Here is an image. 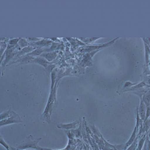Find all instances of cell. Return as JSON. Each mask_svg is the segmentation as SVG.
Segmentation results:
<instances>
[{
    "label": "cell",
    "instance_id": "cell-11",
    "mask_svg": "<svg viewBox=\"0 0 150 150\" xmlns=\"http://www.w3.org/2000/svg\"><path fill=\"white\" fill-rule=\"evenodd\" d=\"M57 76H58V72H57V68H54L53 71L51 72L50 77H51V86H50V90L54 88L55 85L57 81Z\"/></svg>",
    "mask_w": 150,
    "mask_h": 150
},
{
    "label": "cell",
    "instance_id": "cell-4",
    "mask_svg": "<svg viewBox=\"0 0 150 150\" xmlns=\"http://www.w3.org/2000/svg\"><path fill=\"white\" fill-rule=\"evenodd\" d=\"M30 46L36 48H42L43 47L50 46L53 44V41L50 38H41V40L38 41H33V42H29Z\"/></svg>",
    "mask_w": 150,
    "mask_h": 150
},
{
    "label": "cell",
    "instance_id": "cell-10",
    "mask_svg": "<svg viewBox=\"0 0 150 150\" xmlns=\"http://www.w3.org/2000/svg\"><path fill=\"white\" fill-rule=\"evenodd\" d=\"M59 51L58 50H56V51L54 52H51V53H44L41 55V57L43 58H45V59L47 60L48 62H52L55 59L57 55H58Z\"/></svg>",
    "mask_w": 150,
    "mask_h": 150
},
{
    "label": "cell",
    "instance_id": "cell-2",
    "mask_svg": "<svg viewBox=\"0 0 150 150\" xmlns=\"http://www.w3.org/2000/svg\"><path fill=\"white\" fill-rule=\"evenodd\" d=\"M119 39V38H116L114 39H112V41H109V42H107L105 44H103V45H86V46L80 48V53H89V52L95 51V50H100L101 49H104V48L108 47L111 46L112 44H114L115 41L116 40Z\"/></svg>",
    "mask_w": 150,
    "mask_h": 150
},
{
    "label": "cell",
    "instance_id": "cell-21",
    "mask_svg": "<svg viewBox=\"0 0 150 150\" xmlns=\"http://www.w3.org/2000/svg\"><path fill=\"white\" fill-rule=\"evenodd\" d=\"M89 128L92 129V132H93V134L96 135V136L99 137L100 138H101L102 137V135L101 134V133L99 132L98 130L97 129V128H96L94 125H89Z\"/></svg>",
    "mask_w": 150,
    "mask_h": 150
},
{
    "label": "cell",
    "instance_id": "cell-25",
    "mask_svg": "<svg viewBox=\"0 0 150 150\" xmlns=\"http://www.w3.org/2000/svg\"><path fill=\"white\" fill-rule=\"evenodd\" d=\"M0 140H1V145L5 147V148L7 150H10V146H9L8 144V143H6L5 140H4V139L2 138V137H1V138H0Z\"/></svg>",
    "mask_w": 150,
    "mask_h": 150
},
{
    "label": "cell",
    "instance_id": "cell-7",
    "mask_svg": "<svg viewBox=\"0 0 150 150\" xmlns=\"http://www.w3.org/2000/svg\"><path fill=\"white\" fill-rule=\"evenodd\" d=\"M137 107H138V112L140 114V120L144 122L146 118V106L144 104L142 98H140V104Z\"/></svg>",
    "mask_w": 150,
    "mask_h": 150
},
{
    "label": "cell",
    "instance_id": "cell-5",
    "mask_svg": "<svg viewBox=\"0 0 150 150\" xmlns=\"http://www.w3.org/2000/svg\"><path fill=\"white\" fill-rule=\"evenodd\" d=\"M99 50H95V51L89 52L84 54L82 62H80V66H91L92 65V59L96 53H97Z\"/></svg>",
    "mask_w": 150,
    "mask_h": 150
},
{
    "label": "cell",
    "instance_id": "cell-17",
    "mask_svg": "<svg viewBox=\"0 0 150 150\" xmlns=\"http://www.w3.org/2000/svg\"><path fill=\"white\" fill-rule=\"evenodd\" d=\"M18 45L20 46V47L21 49H23V48L27 47L30 46V44H29V42L26 39H25V38H21V39H20V41L18 42Z\"/></svg>",
    "mask_w": 150,
    "mask_h": 150
},
{
    "label": "cell",
    "instance_id": "cell-8",
    "mask_svg": "<svg viewBox=\"0 0 150 150\" xmlns=\"http://www.w3.org/2000/svg\"><path fill=\"white\" fill-rule=\"evenodd\" d=\"M150 129V117L149 120H147L146 121L143 122V125H142L139 128V133L137 134L138 137H141L142 134H144V133H146L148 132L149 130Z\"/></svg>",
    "mask_w": 150,
    "mask_h": 150
},
{
    "label": "cell",
    "instance_id": "cell-18",
    "mask_svg": "<svg viewBox=\"0 0 150 150\" xmlns=\"http://www.w3.org/2000/svg\"><path fill=\"white\" fill-rule=\"evenodd\" d=\"M137 83H132V82H130V81H126V82L124 83V85H123V87L122 88L121 91H120V93H122V92H124L125 90L129 89V88L132 87L133 86L136 85Z\"/></svg>",
    "mask_w": 150,
    "mask_h": 150
},
{
    "label": "cell",
    "instance_id": "cell-22",
    "mask_svg": "<svg viewBox=\"0 0 150 150\" xmlns=\"http://www.w3.org/2000/svg\"><path fill=\"white\" fill-rule=\"evenodd\" d=\"M137 145H138V144H137V137L136 140L134 141V143L125 150H137Z\"/></svg>",
    "mask_w": 150,
    "mask_h": 150
},
{
    "label": "cell",
    "instance_id": "cell-26",
    "mask_svg": "<svg viewBox=\"0 0 150 150\" xmlns=\"http://www.w3.org/2000/svg\"><path fill=\"white\" fill-rule=\"evenodd\" d=\"M150 117V106L146 107V118L144 121H146L147 120H149Z\"/></svg>",
    "mask_w": 150,
    "mask_h": 150
},
{
    "label": "cell",
    "instance_id": "cell-3",
    "mask_svg": "<svg viewBox=\"0 0 150 150\" xmlns=\"http://www.w3.org/2000/svg\"><path fill=\"white\" fill-rule=\"evenodd\" d=\"M23 122V120L20 117L17 113H16L14 111H11V115L9 118L5 119L3 120L0 121V126H5V125H8L14 124V123H21Z\"/></svg>",
    "mask_w": 150,
    "mask_h": 150
},
{
    "label": "cell",
    "instance_id": "cell-16",
    "mask_svg": "<svg viewBox=\"0 0 150 150\" xmlns=\"http://www.w3.org/2000/svg\"><path fill=\"white\" fill-rule=\"evenodd\" d=\"M101 38H80V40L82 41L84 44H89V43L94 42V41H97L98 39H101Z\"/></svg>",
    "mask_w": 150,
    "mask_h": 150
},
{
    "label": "cell",
    "instance_id": "cell-14",
    "mask_svg": "<svg viewBox=\"0 0 150 150\" xmlns=\"http://www.w3.org/2000/svg\"><path fill=\"white\" fill-rule=\"evenodd\" d=\"M144 44V49H145V54H146V67L149 65V56H150V46H148L146 44Z\"/></svg>",
    "mask_w": 150,
    "mask_h": 150
},
{
    "label": "cell",
    "instance_id": "cell-20",
    "mask_svg": "<svg viewBox=\"0 0 150 150\" xmlns=\"http://www.w3.org/2000/svg\"><path fill=\"white\" fill-rule=\"evenodd\" d=\"M11 110L9 109L8 110L5 111V112H2L1 114H0V120H3L5 119H7V118H9L11 115Z\"/></svg>",
    "mask_w": 150,
    "mask_h": 150
},
{
    "label": "cell",
    "instance_id": "cell-23",
    "mask_svg": "<svg viewBox=\"0 0 150 150\" xmlns=\"http://www.w3.org/2000/svg\"><path fill=\"white\" fill-rule=\"evenodd\" d=\"M8 42H4V41H1V54L2 55L5 53V52H4V50H6V49H7L8 47Z\"/></svg>",
    "mask_w": 150,
    "mask_h": 150
},
{
    "label": "cell",
    "instance_id": "cell-6",
    "mask_svg": "<svg viewBox=\"0 0 150 150\" xmlns=\"http://www.w3.org/2000/svg\"><path fill=\"white\" fill-rule=\"evenodd\" d=\"M81 121V119H79V120H76V121L70 123H66V124H63V123H61V124L57 125V128H61V129H65V130H72L74 129L77 127V125Z\"/></svg>",
    "mask_w": 150,
    "mask_h": 150
},
{
    "label": "cell",
    "instance_id": "cell-27",
    "mask_svg": "<svg viewBox=\"0 0 150 150\" xmlns=\"http://www.w3.org/2000/svg\"><path fill=\"white\" fill-rule=\"evenodd\" d=\"M147 136H148L149 138H150V129L149 130V131L147 132Z\"/></svg>",
    "mask_w": 150,
    "mask_h": 150
},
{
    "label": "cell",
    "instance_id": "cell-1",
    "mask_svg": "<svg viewBox=\"0 0 150 150\" xmlns=\"http://www.w3.org/2000/svg\"><path fill=\"white\" fill-rule=\"evenodd\" d=\"M57 86H58V83H56L54 88L50 90L47 103L45 110H44L41 116V120H45V121L49 123L50 122V117H51L53 110H55L56 104H57V102H56V90H57Z\"/></svg>",
    "mask_w": 150,
    "mask_h": 150
},
{
    "label": "cell",
    "instance_id": "cell-24",
    "mask_svg": "<svg viewBox=\"0 0 150 150\" xmlns=\"http://www.w3.org/2000/svg\"><path fill=\"white\" fill-rule=\"evenodd\" d=\"M143 148L145 149L146 150H150V139L149 138L148 136L146 137V142L144 143Z\"/></svg>",
    "mask_w": 150,
    "mask_h": 150
},
{
    "label": "cell",
    "instance_id": "cell-12",
    "mask_svg": "<svg viewBox=\"0 0 150 150\" xmlns=\"http://www.w3.org/2000/svg\"><path fill=\"white\" fill-rule=\"evenodd\" d=\"M142 100H143V101L144 102V104H146V107L150 106V88H149L148 90L143 94Z\"/></svg>",
    "mask_w": 150,
    "mask_h": 150
},
{
    "label": "cell",
    "instance_id": "cell-9",
    "mask_svg": "<svg viewBox=\"0 0 150 150\" xmlns=\"http://www.w3.org/2000/svg\"><path fill=\"white\" fill-rule=\"evenodd\" d=\"M137 132H138V129H137V128L135 126L133 132H132V134H131V137H130L129 140H128V142H127L125 144H124L125 150L126 149H128V147H129L130 146H131V144L134 143V141L136 140V138L137 137Z\"/></svg>",
    "mask_w": 150,
    "mask_h": 150
},
{
    "label": "cell",
    "instance_id": "cell-15",
    "mask_svg": "<svg viewBox=\"0 0 150 150\" xmlns=\"http://www.w3.org/2000/svg\"><path fill=\"white\" fill-rule=\"evenodd\" d=\"M146 137H147V132L146 134H144L141 137V138L139 140L138 145H137V150L143 149V146H144V143H145V142H146Z\"/></svg>",
    "mask_w": 150,
    "mask_h": 150
},
{
    "label": "cell",
    "instance_id": "cell-13",
    "mask_svg": "<svg viewBox=\"0 0 150 150\" xmlns=\"http://www.w3.org/2000/svg\"><path fill=\"white\" fill-rule=\"evenodd\" d=\"M45 53V49H42V48H36L35 50H34L33 52L29 53V56H33V57H38V56H41V55L42 53Z\"/></svg>",
    "mask_w": 150,
    "mask_h": 150
},
{
    "label": "cell",
    "instance_id": "cell-19",
    "mask_svg": "<svg viewBox=\"0 0 150 150\" xmlns=\"http://www.w3.org/2000/svg\"><path fill=\"white\" fill-rule=\"evenodd\" d=\"M21 39V38H12V39L9 40L8 43V47H14L18 45V42Z\"/></svg>",
    "mask_w": 150,
    "mask_h": 150
}]
</instances>
